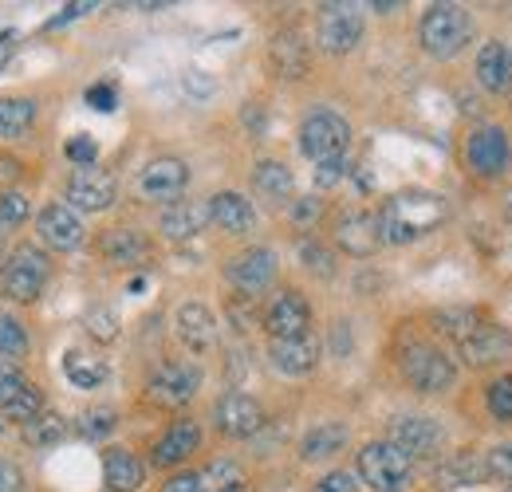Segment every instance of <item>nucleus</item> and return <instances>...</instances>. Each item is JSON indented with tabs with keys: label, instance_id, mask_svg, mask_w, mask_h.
Here are the masks:
<instances>
[{
	"label": "nucleus",
	"instance_id": "obj_12",
	"mask_svg": "<svg viewBox=\"0 0 512 492\" xmlns=\"http://www.w3.org/2000/svg\"><path fill=\"white\" fill-rule=\"evenodd\" d=\"M264 327L272 339H296V335H308L312 331V308L300 292L284 288L272 296V304L264 308Z\"/></svg>",
	"mask_w": 512,
	"mask_h": 492
},
{
	"label": "nucleus",
	"instance_id": "obj_57",
	"mask_svg": "<svg viewBox=\"0 0 512 492\" xmlns=\"http://www.w3.org/2000/svg\"><path fill=\"white\" fill-rule=\"evenodd\" d=\"M509 492H512V485H509Z\"/></svg>",
	"mask_w": 512,
	"mask_h": 492
},
{
	"label": "nucleus",
	"instance_id": "obj_8",
	"mask_svg": "<svg viewBox=\"0 0 512 492\" xmlns=\"http://www.w3.org/2000/svg\"><path fill=\"white\" fill-rule=\"evenodd\" d=\"M197 386H201V370L186 363V359H170V363H162L150 374V390L146 394H150L154 406L178 410V406H186L197 394Z\"/></svg>",
	"mask_w": 512,
	"mask_h": 492
},
{
	"label": "nucleus",
	"instance_id": "obj_27",
	"mask_svg": "<svg viewBox=\"0 0 512 492\" xmlns=\"http://www.w3.org/2000/svg\"><path fill=\"white\" fill-rule=\"evenodd\" d=\"M485 481V461L477 453H449L446 461L434 469V485L438 489H465V485H477Z\"/></svg>",
	"mask_w": 512,
	"mask_h": 492
},
{
	"label": "nucleus",
	"instance_id": "obj_5",
	"mask_svg": "<svg viewBox=\"0 0 512 492\" xmlns=\"http://www.w3.org/2000/svg\"><path fill=\"white\" fill-rule=\"evenodd\" d=\"M347 146H351V126L343 115L335 111H312L304 123H300V150L320 166L331 158H347Z\"/></svg>",
	"mask_w": 512,
	"mask_h": 492
},
{
	"label": "nucleus",
	"instance_id": "obj_51",
	"mask_svg": "<svg viewBox=\"0 0 512 492\" xmlns=\"http://www.w3.org/2000/svg\"><path fill=\"white\" fill-rule=\"evenodd\" d=\"M162 492H209V489L201 485V477H197V473H178V477H170V481H166V489Z\"/></svg>",
	"mask_w": 512,
	"mask_h": 492
},
{
	"label": "nucleus",
	"instance_id": "obj_43",
	"mask_svg": "<svg viewBox=\"0 0 512 492\" xmlns=\"http://www.w3.org/2000/svg\"><path fill=\"white\" fill-rule=\"evenodd\" d=\"M87 327H91V335H95V339H103V343H107V339H115V335H119V315H115V311H107V308H95L91 315H87Z\"/></svg>",
	"mask_w": 512,
	"mask_h": 492
},
{
	"label": "nucleus",
	"instance_id": "obj_38",
	"mask_svg": "<svg viewBox=\"0 0 512 492\" xmlns=\"http://www.w3.org/2000/svg\"><path fill=\"white\" fill-rule=\"evenodd\" d=\"M115 426H119V414H115L111 406H95V410H87V414L79 418V433H83V437H91V441L107 437Z\"/></svg>",
	"mask_w": 512,
	"mask_h": 492
},
{
	"label": "nucleus",
	"instance_id": "obj_31",
	"mask_svg": "<svg viewBox=\"0 0 512 492\" xmlns=\"http://www.w3.org/2000/svg\"><path fill=\"white\" fill-rule=\"evenodd\" d=\"M253 189L260 193V197H268V201H288L292 197V189H296V182H292V170L284 166V162H256L253 170Z\"/></svg>",
	"mask_w": 512,
	"mask_h": 492
},
{
	"label": "nucleus",
	"instance_id": "obj_48",
	"mask_svg": "<svg viewBox=\"0 0 512 492\" xmlns=\"http://www.w3.org/2000/svg\"><path fill=\"white\" fill-rule=\"evenodd\" d=\"M20 489H24L20 469H16L8 457H0V492H20Z\"/></svg>",
	"mask_w": 512,
	"mask_h": 492
},
{
	"label": "nucleus",
	"instance_id": "obj_45",
	"mask_svg": "<svg viewBox=\"0 0 512 492\" xmlns=\"http://www.w3.org/2000/svg\"><path fill=\"white\" fill-rule=\"evenodd\" d=\"M67 158H71L75 166H91V162H95V142H91L87 134L71 138V142H67Z\"/></svg>",
	"mask_w": 512,
	"mask_h": 492
},
{
	"label": "nucleus",
	"instance_id": "obj_36",
	"mask_svg": "<svg viewBox=\"0 0 512 492\" xmlns=\"http://www.w3.org/2000/svg\"><path fill=\"white\" fill-rule=\"evenodd\" d=\"M0 410H4V418H12V422H32L36 414H44V398H40V390L28 382V386L16 390Z\"/></svg>",
	"mask_w": 512,
	"mask_h": 492
},
{
	"label": "nucleus",
	"instance_id": "obj_29",
	"mask_svg": "<svg viewBox=\"0 0 512 492\" xmlns=\"http://www.w3.org/2000/svg\"><path fill=\"white\" fill-rule=\"evenodd\" d=\"M347 445V426L343 422H323V426H312L300 441V457L304 461H327L335 457L339 449Z\"/></svg>",
	"mask_w": 512,
	"mask_h": 492
},
{
	"label": "nucleus",
	"instance_id": "obj_24",
	"mask_svg": "<svg viewBox=\"0 0 512 492\" xmlns=\"http://www.w3.org/2000/svg\"><path fill=\"white\" fill-rule=\"evenodd\" d=\"M477 83H481L489 95L512 91V60H509V48H505L501 40H489V44L477 52Z\"/></svg>",
	"mask_w": 512,
	"mask_h": 492
},
{
	"label": "nucleus",
	"instance_id": "obj_46",
	"mask_svg": "<svg viewBox=\"0 0 512 492\" xmlns=\"http://www.w3.org/2000/svg\"><path fill=\"white\" fill-rule=\"evenodd\" d=\"M343 178H347V158H331V162H320V166H316V182H320L323 189L343 182Z\"/></svg>",
	"mask_w": 512,
	"mask_h": 492
},
{
	"label": "nucleus",
	"instance_id": "obj_52",
	"mask_svg": "<svg viewBox=\"0 0 512 492\" xmlns=\"http://www.w3.org/2000/svg\"><path fill=\"white\" fill-rule=\"evenodd\" d=\"M83 12H91V4H67V8L60 12V16H56V20H48V28H60V24L75 20V16H83Z\"/></svg>",
	"mask_w": 512,
	"mask_h": 492
},
{
	"label": "nucleus",
	"instance_id": "obj_10",
	"mask_svg": "<svg viewBox=\"0 0 512 492\" xmlns=\"http://www.w3.org/2000/svg\"><path fill=\"white\" fill-rule=\"evenodd\" d=\"M67 205L75 213H103L115 205V178L95 166H75L67 178Z\"/></svg>",
	"mask_w": 512,
	"mask_h": 492
},
{
	"label": "nucleus",
	"instance_id": "obj_9",
	"mask_svg": "<svg viewBox=\"0 0 512 492\" xmlns=\"http://www.w3.org/2000/svg\"><path fill=\"white\" fill-rule=\"evenodd\" d=\"M320 48L331 56H343L351 52L359 40H363V12L355 4H327L320 12Z\"/></svg>",
	"mask_w": 512,
	"mask_h": 492
},
{
	"label": "nucleus",
	"instance_id": "obj_17",
	"mask_svg": "<svg viewBox=\"0 0 512 492\" xmlns=\"http://www.w3.org/2000/svg\"><path fill=\"white\" fill-rule=\"evenodd\" d=\"M335 245L343 248L347 256H375L379 245H383V237H379V221L371 217V213H363V209H347V213H339V221H335Z\"/></svg>",
	"mask_w": 512,
	"mask_h": 492
},
{
	"label": "nucleus",
	"instance_id": "obj_3",
	"mask_svg": "<svg viewBox=\"0 0 512 492\" xmlns=\"http://www.w3.org/2000/svg\"><path fill=\"white\" fill-rule=\"evenodd\" d=\"M48 276H52V264H48V256L40 248L16 245L0 264V296L16 300V304H32L44 292Z\"/></svg>",
	"mask_w": 512,
	"mask_h": 492
},
{
	"label": "nucleus",
	"instance_id": "obj_49",
	"mask_svg": "<svg viewBox=\"0 0 512 492\" xmlns=\"http://www.w3.org/2000/svg\"><path fill=\"white\" fill-rule=\"evenodd\" d=\"M87 103H91L95 111H115V87H107V83L91 87V91H87Z\"/></svg>",
	"mask_w": 512,
	"mask_h": 492
},
{
	"label": "nucleus",
	"instance_id": "obj_11",
	"mask_svg": "<svg viewBox=\"0 0 512 492\" xmlns=\"http://www.w3.org/2000/svg\"><path fill=\"white\" fill-rule=\"evenodd\" d=\"M386 441L398 445V449L414 461V457H434V453L442 449V441H446V430H442V422H434V418L406 414V418H394V422H390V437H386Z\"/></svg>",
	"mask_w": 512,
	"mask_h": 492
},
{
	"label": "nucleus",
	"instance_id": "obj_26",
	"mask_svg": "<svg viewBox=\"0 0 512 492\" xmlns=\"http://www.w3.org/2000/svg\"><path fill=\"white\" fill-rule=\"evenodd\" d=\"M103 481L111 492H138L146 481V465L130 449H107L103 453Z\"/></svg>",
	"mask_w": 512,
	"mask_h": 492
},
{
	"label": "nucleus",
	"instance_id": "obj_22",
	"mask_svg": "<svg viewBox=\"0 0 512 492\" xmlns=\"http://www.w3.org/2000/svg\"><path fill=\"white\" fill-rule=\"evenodd\" d=\"M178 339L190 347L193 355L213 351L217 343V319L205 304H182L178 308Z\"/></svg>",
	"mask_w": 512,
	"mask_h": 492
},
{
	"label": "nucleus",
	"instance_id": "obj_34",
	"mask_svg": "<svg viewBox=\"0 0 512 492\" xmlns=\"http://www.w3.org/2000/svg\"><path fill=\"white\" fill-rule=\"evenodd\" d=\"M67 437V422L60 414H36L32 422H24V441L32 449H48V445H60Z\"/></svg>",
	"mask_w": 512,
	"mask_h": 492
},
{
	"label": "nucleus",
	"instance_id": "obj_40",
	"mask_svg": "<svg viewBox=\"0 0 512 492\" xmlns=\"http://www.w3.org/2000/svg\"><path fill=\"white\" fill-rule=\"evenodd\" d=\"M300 260H304V268L308 272H316V276H335V256H331V248H323L320 241H300Z\"/></svg>",
	"mask_w": 512,
	"mask_h": 492
},
{
	"label": "nucleus",
	"instance_id": "obj_2",
	"mask_svg": "<svg viewBox=\"0 0 512 492\" xmlns=\"http://www.w3.org/2000/svg\"><path fill=\"white\" fill-rule=\"evenodd\" d=\"M473 36V20L461 4H430L422 24H418V40L434 60L457 56Z\"/></svg>",
	"mask_w": 512,
	"mask_h": 492
},
{
	"label": "nucleus",
	"instance_id": "obj_13",
	"mask_svg": "<svg viewBox=\"0 0 512 492\" xmlns=\"http://www.w3.org/2000/svg\"><path fill=\"white\" fill-rule=\"evenodd\" d=\"M190 185V166L182 158H154L142 174H138V197L146 201H178Z\"/></svg>",
	"mask_w": 512,
	"mask_h": 492
},
{
	"label": "nucleus",
	"instance_id": "obj_1",
	"mask_svg": "<svg viewBox=\"0 0 512 492\" xmlns=\"http://www.w3.org/2000/svg\"><path fill=\"white\" fill-rule=\"evenodd\" d=\"M449 217V205L442 193H430V189H406V193H394L379 209V237L383 245H414L422 241L426 233H434L442 221Z\"/></svg>",
	"mask_w": 512,
	"mask_h": 492
},
{
	"label": "nucleus",
	"instance_id": "obj_16",
	"mask_svg": "<svg viewBox=\"0 0 512 492\" xmlns=\"http://www.w3.org/2000/svg\"><path fill=\"white\" fill-rule=\"evenodd\" d=\"M229 280L241 296H260L276 280V252L272 248H249L229 260Z\"/></svg>",
	"mask_w": 512,
	"mask_h": 492
},
{
	"label": "nucleus",
	"instance_id": "obj_42",
	"mask_svg": "<svg viewBox=\"0 0 512 492\" xmlns=\"http://www.w3.org/2000/svg\"><path fill=\"white\" fill-rule=\"evenodd\" d=\"M485 477L512 481V441H501L497 449H489V453H485Z\"/></svg>",
	"mask_w": 512,
	"mask_h": 492
},
{
	"label": "nucleus",
	"instance_id": "obj_14",
	"mask_svg": "<svg viewBox=\"0 0 512 492\" xmlns=\"http://www.w3.org/2000/svg\"><path fill=\"white\" fill-rule=\"evenodd\" d=\"M36 233H40V241L48 248H56V252H75V248L83 245V221H79V213L64 205V201H52V205H44L40 213H36Z\"/></svg>",
	"mask_w": 512,
	"mask_h": 492
},
{
	"label": "nucleus",
	"instance_id": "obj_15",
	"mask_svg": "<svg viewBox=\"0 0 512 492\" xmlns=\"http://www.w3.org/2000/svg\"><path fill=\"white\" fill-rule=\"evenodd\" d=\"M213 422H217V430L225 433V437H253L260 433L264 426V406L249 398V394H241V390H229L221 402H217V410H213Z\"/></svg>",
	"mask_w": 512,
	"mask_h": 492
},
{
	"label": "nucleus",
	"instance_id": "obj_53",
	"mask_svg": "<svg viewBox=\"0 0 512 492\" xmlns=\"http://www.w3.org/2000/svg\"><path fill=\"white\" fill-rule=\"evenodd\" d=\"M8 60H12V48L0 40V71H4V63H8Z\"/></svg>",
	"mask_w": 512,
	"mask_h": 492
},
{
	"label": "nucleus",
	"instance_id": "obj_39",
	"mask_svg": "<svg viewBox=\"0 0 512 492\" xmlns=\"http://www.w3.org/2000/svg\"><path fill=\"white\" fill-rule=\"evenodd\" d=\"M485 402H489V414L497 418V422H512V378H497V382H489V390H485Z\"/></svg>",
	"mask_w": 512,
	"mask_h": 492
},
{
	"label": "nucleus",
	"instance_id": "obj_32",
	"mask_svg": "<svg viewBox=\"0 0 512 492\" xmlns=\"http://www.w3.org/2000/svg\"><path fill=\"white\" fill-rule=\"evenodd\" d=\"M485 319H481V311L477 308H442V311H434V331L438 335H446V339H453L457 347L481 327Z\"/></svg>",
	"mask_w": 512,
	"mask_h": 492
},
{
	"label": "nucleus",
	"instance_id": "obj_55",
	"mask_svg": "<svg viewBox=\"0 0 512 492\" xmlns=\"http://www.w3.org/2000/svg\"><path fill=\"white\" fill-rule=\"evenodd\" d=\"M0 433H4V422H0Z\"/></svg>",
	"mask_w": 512,
	"mask_h": 492
},
{
	"label": "nucleus",
	"instance_id": "obj_28",
	"mask_svg": "<svg viewBox=\"0 0 512 492\" xmlns=\"http://www.w3.org/2000/svg\"><path fill=\"white\" fill-rule=\"evenodd\" d=\"M268 60L276 67V75L300 79V75L308 71V44H304V36H300V32H280V36L272 40Z\"/></svg>",
	"mask_w": 512,
	"mask_h": 492
},
{
	"label": "nucleus",
	"instance_id": "obj_4",
	"mask_svg": "<svg viewBox=\"0 0 512 492\" xmlns=\"http://www.w3.org/2000/svg\"><path fill=\"white\" fill-rule=\"evenodd\" d=\"M465 166L485 182L505 178L512 170V138L501 126H477L465 138Z\"/></svg>",
	"mask_w": 512,
	"mask_h": 492
},
{
	"label": "nucleus",
	"instance_id": "obj_47",
	"mask_svg": "<svg viewBox=\"0 0 512 492\" xmlns=\"http://www.w3.org/2000/svg\"><path fill=\"white\" fill-rule=\"evenodd\" d=\"M312 492H359V485H355L351 473H339V469H335V473H327Z\"/></svg>",
	"mask_w": 512,
	"mask_h": 492
},
{
	"label": "nucleus",
	"instance_id": "obj_54",
	"mask_svg": "<svg viewBox=\"0 0 512 492\" xmlns=\"http://www.w3.org/2000/svg\"><path fill=\"white\" fill-rule=\"evenodd\" d=\"M509 201H512V193H509ZM509 213H512V205H509Z\"/></svg>",
	"mask_w": 512,
	"mask_h": 492
},
{
	"label": "nucleus",
	"instance_id": "obj_41",
	"mask_svg": "<svg viewBox=\"0 0 512 492\" xmlns=\"http://www.w3.org/2000/svg\"><path fill=\"white\" fill-rule=\"evenodd\" d=\"M28 213H32V205L24 193H12V189L0 193V229H16L20 221H28Z\"/></svg>",
	"mask_w": 512,
	"mask_h": 492
},
{
	"label": "nucleus",
	"instance_id": "obj_21",
	"mask_svg": "<svg viewBox=\"0 0 512 492\" xmlns=\"http://www.w3.org/2000/svg\"><path fill=\"white\" fill-rule=\"evenodd\" d=\"M197 445H201V426L190 422V418H182V422H174L170 430L158 437V445H154V465H158V469H174V465H182L186 457L197 453Z\"/></svg>",
	"mask_w": 512,
	"mask_h": 492
},
{
	"label": "nucleus",
	"instance_id": "obj_18",
	"mask_svg": "<svg viewBox=\"0 0 512 492\" xmlns=\"http://www.w3.org/2000/svg\"><path fill=\"white\" fill-rule=\"evenodd\" d=\"M461 359L469 367H501L512 359V335L497 323H481L465 343H461Z\"/></svg>",
	"mask_w": 512,
	"mask_h": 492
},
{
	"label": "nucleus",
	"instance_id": "obj_56",
	"mask_svg": "<svg viewBox=\"0 0 512 492\" xmlns=\"http://www.w3.org/2000/svg\"><path fill=\"white\" fill-rule=\"evenodd\" d=\"M509 60H512V52H509Z\"/></svg>",
	"mask_w": 512,
	"mask_h": 492
},
{
	"label": "nucleus",
	"instance_id": "obj_23",
	"mask_svg": "<svg viewBox=\"0 0 512 492\" xmlns=\"http://www.w3.org/2000/svg\"><path fill=\"white\" fill-rule=\"evenodd\" d=\"M158 225L170 241H190L209 225V201H170Z\"/></svg>",
	"mask_w": 512,
	"mask_h": 492
},
{
	"label": "nucleus",
	"instance_id": "obj_35",
	"mask_svg": "<svg viewBox=\"0 0 512 492\" xmlns=\"http://www.w3.org/2000/svg\"><path fill=\"white\" fill-rule=\"evenodd\" d=\"M36 119V103L32 99H0V138H16L24 134Z\"/></svg>",
	"mask_w": 512,
	"mask_h": 492
},
{
	"label": "nucleus",
	"instance_id": "obj_37",
	"mask_svg": "<svg viewBox=\"0 0 512 492\" xmlns=\"http://www.w3.org/2000/svg\"><path fill=\"white\" fill-rule=\"evenodd\" d=\"M0 355H4V359H24V355H28V335H24V327H20L12 315H4V311H0Z\"/></svg>",
	"mask_w": 512,
	"mask_h": 492
},
{
	"label": "nucleus",
	"instance_id": "obj_44",
	"mask_svg": "<svg viewBox=\"0 0 512 492\" xmlns=\"http://www.w3.org/2000/svg\"><path fill=\"white\" fill-rule=\"evenodd\" d=\"M24 386H28V378H24L20 370L12 367V363H0V406H4L16 390H24Z\"/></svg>",
	"mask_w": 512,
	"mask_h": 492
},
{
	"label": "nucleus",
	"instance_id": "obj_30",
	"mask_svg": "<svg viewBox=\"0 0 512 492\" xmlns=\"http://www.w3.org/2000/svg\"><path fill=\"white\" fill-rule=\"evenodd\" d=\"M64 374H67V382H71V386H79V390H95V386H103V382L111 378V367H107V359H99V355L67 351Z\"/></svg>",
	"mask_w": 512,
	"mask_h": 492
},
{
	"label": "nucleus",
	"instance_id": "obj_6",
	"mask_svg": "<svg viewBox=\"0 0 512 492\" xmlns=\"http://www.w3.org/2000/svg\"><path fill=\"white\" fill-rule=\"evenodd\" d=\"M410 469H414V461L390 441H371L359 453V477L375 492H398L410 481Z\"/></svg>",
	"mask_w": 512,
	"mask_h": 492
},
{
	"label": "nucleus",
	"instance_id": "obj_7",
	"mask_svg": "<svg viewBox=\"0 0 512 492\" xmlns=\"http://www.w3.org/2000/svg\"><path fill=\"white\" fill-rule=\"evenodd\" d=\"M402 378H406L418 394H442V390L453 386L457 367L449 363L438 347H430V343H410V347L402 351Z\"/></svg>",
	"mask_w": 512,
	"mask_h": 492
},
{
	"label": "nucleus",
	"instance_id": "obj_50",
	"mask_svg": "<svg viewBox=\"0 0 512 492\" xmlns=\"http://www.w3.org/2000/svg\"><path fill=\"white\" fill-rule=\"evenodd\" d=\"M316 217H320V201H316V197H304V201L292 205V221H296V225H312Z\"/></svg>",
	"mask_w": 512,
	"mask_h": 492
},
{
	"label": "nucleus",
	"instance_id": "obj_20",
	"mask_svg": "<svg viewBox=\"0 0 512 492\" xmlns=\"http://www.w3.org/2000/svg\"><path fill=\"white\" fill-rule=\"evenodd\" d=\"M209 221H213L217 229H225L229 237H245V233H253L256 213H253V205H249V197L225 189V193L209 197Z\"/></svg>",
	"mask_w": 512,
	"mask_h": 492
},
{
	"label": "nucleus",
	"instance_id": "obj_19",
	"mask_svg": "<svg viewBox=\"0 0 512 492\" xmlns=\"http://www.w3.org/2000/svg\"><path fill=\"white\" fill-rule=\"evenodd\" d=\"M268 359L280 374H312L316 363H320V339L308 331V335H296V339H272L268 343Z\"/></svg>",
	"mask_w": 512,
	"mask_h": 492
},
{
	"label": "nucleus",
	"instance_id": "obj_33",
	"mask_svg": "<svg viewBox=\"0 0 512 492\" xmlns=\"http://www.w3.org/2000/svg\"><path fill=\"white\" fill-rule=\"evenodd\" d=\"M201 485L209 492H245V469L237 465V461H225V457H217V461H209L201 473Z\"/></svg>",
	"mask_w": 512,
	"mask_h": 492
},
{
	"label": "nucleus",
	"instance_id": "obj_25",
	"mask_svg": "<svg viewBox=\"0 0 512 492\" xmlns=\"http://www.w3.org/2000/svg\"><path fill=\"white\" fill-rule=\"evenodd\" d=\"M99 252H103V260L115 264V268H134V264H142V260L150 256V241H146L138 229H111V233H103Z\"/></svg>",
	"mask_w": 512,
	"mask_h": 492
}]
</instances>
